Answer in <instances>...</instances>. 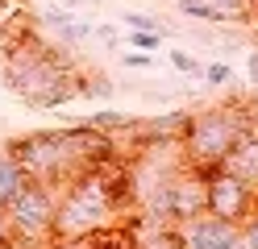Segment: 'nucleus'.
I'll return each instance as SVG.
<instances>
[{
	"mask_svg": "<svg viewBox=\"0 0 258 249\" xmlns=\"http://www.w3.org/2000/svg\"><path fill=\"white\" fill-rule=\"evenodd\" d=\"M5 149L21 162V171H25L29 179L54 183V187H62L71 175L96 166L100 158L121 154V149H117V137L104 133V129H92L88 121H79V125H71V129L21 133V137H13Z\"/></svg>",
	"mask_w": 258,
	"mask_h": 249,
	"instance_id": "1",
	"label": "nucleus"
},
{
	"mask_svg": "<svg viewBox=\"0 0 258 249\" xmlns=\"http://www.w3.org/2000/svg\"><path fill=\"white\" fill-rule=\"evenodd\" d=\"M0 83L21 96L29 108H58L79 96V71L67 62L58 46H46L42 38H9Z\"/></svg>",
	"mask_w": 258,
	"mask_h": 249,
	"instance_id": "2",
	"label": "nucleus"
},
{
	"mask_svg": "<svg viewBox=\"0 0 258 249\" xmlns=\"http://www.w3.org/2000/svg\"><path fill=\"white\" fill-rule=\"evenodd\" d=\"M250 125H258L246 112V104H213L200 112H187V125L179 133V158L191 171H213L229 158L233 141L246 133Z\"/></svg>",
	"mask_w": 258,
	"mask_h": 249,
	"instance_id": "3",
	"label": "nucleus"
},
{
	"mask_svg": "<svg viewBox=\"0 0 258 249\" xmlns=\"http://www.w3.org/2000/svg\"><path fill=\"white\" fill-rule=\"evenodd\" d=\"M54 208H58V187L42 179H25V187L9 204L5 220L13 232V245L25 249H46L54 241Z\"/></svg>",
	"mask_w": 258,
	"mask_h": 249,
	"instance_id": "4",
	"label": "nucleus"
},
{
	"mask_svg": "<svg viewBox=\"0 0 258 249\" xmlns=\"http://www.w3.org/2000/svg\"><path fill=\"white\" fill-rule=\"evenodd\" d=\"M204 208L213 216H225V220L241 224L258 208V187H250L246 179H237L225 166H213V171H204Z\"/></svg>",
	"mask_w": 258,
	"mask_h": 249,
	"instance_id": "5",
	"label": "nucleus"
},
{
	"mask_svg": "<svg viewBox=\"0 0 258 249\" xmlns=\"http://www.w3.org/2000/svg\"><path fill=\"white\" fill-rule=\"evenodd\" d=\"M175 237H179L183 249H241V224L213 216V212H200L191 220L175 224Z\"/></svg>",
	"mask_w": 258,
	"mask_h": 249,
	"instance_id": "6",
	"label": "nucleus"
},
{
	"mask_svg": "<svg viewBox=\"0 0 258 249\" xmlns=\"http://www.w3.org/2000/svg\"><path fill=\"white\" fill-rule=\"evenodd\" d=\"M221 166H225V171H233L237 179H246L250 187H258V125H250V129L233 141L229 158H225Z\"/></svg>",
	"mask_w": 258,
	"mask_h": 249,
	"instance_id": "7",
	"label": "nucleus"
},
{
	"mask_svg": "<svg viewBox=\"0 0 258 249\" xmlns=\"http://www.w3.org/2000/svg\"><path fill=\"white\" fill-rule=\"evenodd\" d=\"M25 171H21V162L9 154V149H0V216L9 212V204L17 199V191L25 187Z\"/></svg>",
	"mask_w": 258,
	"mask_h": 249,
	"instance_id": "8",
	"label": "nucleus"
},
{
	"mask_svg": "<svg viewBox=\"0 0 258 249\" xmlns=\"http://www.w3.org/2000/svg\"><path fill=\"white\" fill-rule=\"evenodd\" d=\"M84 249H138V232L129 224H112V228H100L84 237Z\"/></svg>",
	"mask_w": 258,
	"mask_h": 249,
	"instance_id": "9",
	"label": "nucleus"
},
{
	"mask_svg": "<svg viewBox=\"0 0 258 249\" xmlns=\"http://www.w3.org/2000/svg\"><path fill=\"white\" fill-rule=\"evenodd\" d=\"M204 5L213 9L217 25H241V21H250V13H254V0H204Z\"/></svg>",
	"mask_w": 258,
	"mask_h": 249,
	"instance_id": "10",
	"label": "nucleus"
},
{
	"mask_svg": "<svg viewBox=\"0 0 258 249\" xmlns=\"http://www.w3.org/2000/svg\"><path fill=\"white\" fill-rule=\"evenodd\" d=\"M146 224H150V228L138 237V249H183L171 224H154V220H146ZM134 232H138V228H134Z\"/></svg>",
	"mask_w": 258,
	"mask_h": 249,
	"instance_id": "11",
	"label": "nucleus"
},
{
	"mask_svg": "<svg viewBox=\"0 0 258 249\" xmlns=\"http://www.w3.org/2000/svg\"><path fill=\"white\" fill-rule=\"evenodd\" d=\"M88 125H92V129H104V133H117V129H138V116L100 108V112H92V116H88Z\"/></svg>",
	"mask_w": 258,
	"mask_h": 249,
	"instance_id": "12",
	"label": "nucleus"
},
{
	"mask_svg": "<svg viewBox=\"0 0 258 249\" xmlns=\"http://www.w3.org/2000/svg\"><path fill=\"white\" fill-rule=\"evenodd\" d=\"M129 50H142V54H158L163 50V33L158 29H129Z\"/></svg>",
	"mask_w": 258,
	"mask_h": 249,
	"instance_id": "13",
	"label": "nucleus"
},
{
	"mask_svg": "<svg viewBox=\"0 0 258 249\" xmlns=\"http://www.w3.org/2000/svg\"><path fill=\"white\" fill-rule=\"evenodd\" d=\"M167 58H171L175 71H183V75H191V79H200V75H204V62H200V58H191L187 50H167Z\"/></svg>",
	"mask_w": 258,
	"mask_h": 249,
	"instance_id": "14",
	"label": "nucleus"
},
{
	"mask_svg": "<svg viewBox=\"0 0 258 249\" xmlns=\"http://www.w3.org/2000/svg\"><path fill=\"white\" fill-rule=\"evenodd\" d=\"M200 79L208 83V88H225V83H233V66L229 62H208Z\"/></svg>",
	"mask_w": 258,
	"mask_h": 249,
	"instance_id": "15",
	"label": "nucleus"
},
{
	"mask_svg": "<svg viewBox=\"0 0 258 249\" xmlns=\"http://www.w3.org/2000/svg\"><path fill=\"white\" fill-rule=\"evenodd\" d=\"M121 25H129V29H158V33H163V21H158V17L134 13V9H121Z\"/></svg>",
	"mask_w": 258,
	"mask_h": 249,
	"instance_id": "16",
	"label": "nucleus"
},
{
	"mask_svg": "<svg viewBox=\"0 0 258 249\" xmlns=\"http://www.w3.org/2000/svg\"><path fill=\"white\" fill-rule=\"evenodd\" d=\"M88 33H92V25H84V21H75V17H71V21H67V25L58 29V42H67V46H75V42H84Z\"/></svg>",
	"mask_w": 258,
	"mask_h": 249,
	"instance_id": "17",
	"label": "nucleus"
},
{
	"mask_svg": "<svg viewBox=\"0 0 258 249\" xmlns=\"http://www.w3.org/2000/svg\"><path fill=\"white\" fill-rule=\"evenodd\" d=\"M241 249H258V208L241 220Z\"/></svg>",
	"mask_w": 258,
	"mask_h": 249,
	"instance_id": "18",
	"label": "nucleus"
},
{
	"mask_svg": "<svg viewBox=\"0 0 258 249\" xmlns=\"http://www.w3.org/2000/svg\"><path fill=\"white\" fill-rule=\"evenodd\" d=\"M129 71H146V66H154V54H142V50H125V58H121Z\"/></svg>",
	"mask_w": 258,
	"mask_h": 249,
	"instance_id": "19",
	"label": "nucleus"
},
{
	"mask_svg": "<svg viewBox=\"0 0 258 249\" xmlns=\"http://www.w3.org/2000/svg\"><path fill=\"white\" fill-rule=\"evenodd\" d=\"M92 33H96V38H100L104 46H117V29H112V25H96Z\"/></svg>",
	"mask_w": 258,
	"mask_h": 249,
	"instance_id": "20",
	"label": "nucleus"
},
{
	"mask_svg": "<svg viewBox=\"0 0 258 249\" xmlns=\"http://www.w3.org/2000/svg\"><path fill=\"white\" fill-rule=\"evenodd\" d=\"M0 249H13V232H9V220L0 216Z\"/></svg>",
	"mask_w": 258,
	"mask_h": 249,
	"instance_id": "21",
	"label": "nucleus"
},
{
	"mask_svg": "<svg viewBox=\"0 0 258 249\" xmlns=\"http://www.w3.org/2000/svg\"><path fill=\"white\" fill-rule=\"evenodd\" d=\"M250 79L258 83V50H250Z\"/></svg>",
	"mask_w": 258,
	"mask_h": 249,
	"instance_id": "22",
	"label": "nucleus"
},
{
	"mask_svg": "<svg viewBox=\"0 0 258 249\" xmlns=\"http://www.w3.org/2000/svg\"><path fill=\"white\" fill-rule=\"evenodd\" d=\"M54 5H58V9H71V13H75L79 5H84V0H54Z\"/></svg>",
	"mask_w": 258,
	"mask_h": 249,
	"instance_id": "23",
	"label": "nucleus"
},
{
	"mask_svg": "<svg viewBox=\"0 0 258 249\" xmlns=\"http://www.w3.org/2000/svg\"><path fill=\"white\" fill-rule=\"evenodd\" d=\"M0 5H5V0H0Z\"/></svg>",
	"mask_w": 258,
	"mask_h": 249,
	"instance_id": "24",
	"label": "nucleus"
}]
</instances>
